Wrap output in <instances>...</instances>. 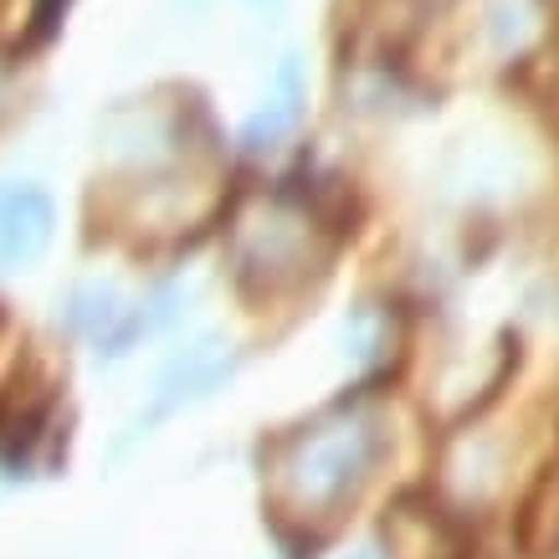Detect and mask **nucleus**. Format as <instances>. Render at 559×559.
Returning a JSON list of instances; mask_svg holds the SVG:
<instances>
[{
  "instance_id": "20e7f679",
  "label": "nucleus",
  "mask_w": 559,
  "mask_h": 559,
  "mask_svg": "<svg viewBox=\"0 0 559 559\" xmlns=\"http://www.w3.org/2000/svg\"><path fill=\"white\" fill-rule=\"evenodd\" d=\"M298 103H304V78H298V62L288 57V62L277 68V83H272L267 103H262L252 114V123L241 129V144H247V150H272V144L298 123Z\"/></svg>"
},
{
  "instance_id": "7ed1b4c3",
  "label": "nucleus",
  "mask_w": 559,
  "mask_h": 559,
  "mask_svg": "<svg viewBox=\"0 0 559 559\" xmlns=\"http://www.w3.org/2000/svg\"><path fill=\"white\" fill-rule=\"evenodd\" d=\"M231 374V359L221 355L216 344H195L190 355H180L170 365V370L159 374V385H154V401L150 411L134 421V437H144L154 421H165V416H175V411L186 406V401H201L211 385H221Z\"/></svg>"
},
{
  "instance_id": "f03ea898",
  "label": "nucleus",
  "mask_w": 559,
  "mask_h": 559,
  "mask_svg": "<svg viewBox=\"0 0 559 559\" xmlns=\"http://www.w3.org/2000/svg\"><path fill=\"white\" fill-rule=\"evenodd\" d=\"M51 195L36 186H0V272H16L47 252L51 241Z\"/></svg>"
},
{
  "instance_id": "f257e3e1",
  "label": "nucleus",
  "mask_w": 559,
  "mask_h": 559,
  "mask_svg": "<svg viewBox=\"0 0 559 559\" xmlns=\"http://www.w3.org/2000/svg\"><path fill=\"white\" fill-rule=\"evenodd\" d=\"M380 452H385V437H380V426L365 421V416L340 421V426H319V431H308V437L298 441L293 483H298V492H304L308 503L334 509V503H344V498L370 477Z\"/></svg>"
},
{
  "instance_id": "39448f33",
  "label": "nucleus",
  "mask_w": 559,
  "mask_h": 559,
  "mask_svg": "<svg viewBox=\"0 0 559 559\" xmlns=\"http://www.w3.org/2000/svg\"><path fill=\"white\" fill-rule=\"evenodd\" d=\"M349 559H380V555H374V549H359V555H349Z\"/></svg>"
}]
</instances>
